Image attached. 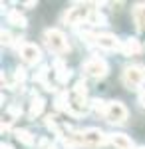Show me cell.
Returning <instances> with one entry per match:
<instances>
[{"label":"cell","instance_id":"1","mask_svg":"<svg viewBox=\"0 0 145 149\" xmlns=\"http://www.w3.org/2000/svg\"><path fill=\"white\" fill-rule=\"evenodd\" d=\"M86 93H88L86 84L84 81H78L76 88L68 95V113L79 117V115H84L91 107V103H88V100H86Z\"/></svg>","mask_w":145,"mask_h":149},{"label":"cell","instance_id":"2","mask_svg":"<svg viewBox=\"0 0 145 149\" xmlns=\"http://www.w3.org/2000/svg\"><path fill=\"white\" fill-rule=\"evenodd\" d=\"M121 81L127 90H139L145 84V66H141V64L127 66L121 74Z\"/></svg>","mask_w":145,"mask_h":149},{"label":"cell","instance_id":"3","mask_svg":"<svg viewBox=\"0 0 145 149\" xmlns=\"http://www.w3.org/2000/svg\"><path fill=\"white\" fill-rule=\"evenodd\" d=\"M107 139L109 137H107L101 129L89 127V129H86V131L79 133V145H82V147H88V149H98V147H101V145H105Z\"/></svg>","mask_w":145,"mask_h":149},{"label":"cell","instance_id":"4","mask_svg":"<svg viewBox=\"0 0 145 149\" xmlns=\"http://www.w3.org/2000/svg\"><path fill=\"white\" fill-rule=\"evenodd\" d=\"M82 72H84V76H88V78L101 80V78H105V76H107L109 66H107V62H105V60H101V58H89V60L84 62Z\"/></svg>","mask_w":145,"mask_h":149},{"label":"cell","instance_id":"5","mask_svg":"<svg viewBox=\"0 0 145 149\" xmlns=\"http://www.w3.org/2000/svg\"><path fill=\"white\" fill-rule=\"evenodd\" d=\"M44 38H46V46L50 48L54 54H66V52H70V44H68L64 32L52 28V30H46Z\"/></svg>","mask_w":145,"mask_h":149},{"label":"cell","instance_id":"6","mask_svg":"<svg viewBox=\"0 0 145 149\" xmlns=\"http://www.w3.org/2000/svg\"><path fill=\"white\" fill-rule=\"evenodd\" d=\"M89 16H91V10L88 8V4H76L72 8H68V12L64 14V22L70 26H78V24H84L86 20L89 22Z\"/></svg>","mask_w":145,"mask_h":149},{"label":"cell","instance_id":"7","mask_svg":"<svg viewBox=\"0 0 145 149\" xmlns=\"http://www.w3.org/2000/svg\"><path fill=\"white\" fill-rule=\"evenodd\" d=\"M107 121L112 123H123L127 119V107L123 105L121 102H107V107H105V115H103Z\"/></svg>","mask_w":145,"mask_h":149},{"label":"cell","instance_id":"8","mask_svg":"<svg viewBox=\"0 0 145 149\" xmlns=\"http://www.w3.org/2000/svg\"><path fill=\"white\" fill-rule=\"evenodd\" d=\"M20 56H22V60L26 64H36V62H40L42 54H40V48L36 44H28L26 42V44L20 46Z\"/></svg>","mask_w":145,"mask_h":149},{"label":"cell","instance_id":"9","mask_svg":"<svg viewBox=\"0 0 145 149\" xmlns=\"http://www.w3.org/2000/svg\"><path fill=\"white\" fill-rule=\"evenodd\" d=\"M96 46H100L101 50H117V48H121L119 42H117V38L113 34H98Z\"/></svg>","mask_w":145,"mask_h":149},{"label":"cell","instance_id":"10","mask_svg":"<svg viewBox=\"0 0 145 149\" xmlns=\"http://www.w3.org/2000/svg\"><path fill=\"white\" fill-rule=\"evenodd\" d=\"M109 141L115 149H133V141L127 137L125 133H112Z\"/></svg>","mask_w":145,"mask_h":149},{"label":"cell","instance_id":"11","mask_svg":"<svg viewBox=\"0 0 145 149\" xmlns=\"http://www.w3.org/2000/svg\"><path fill=\"white\" fill-rule=\"evenodd\" d=\"M119 50L123 52V56H137V54H141V44L135 38H127Z\"/></svg>","mask_w":145,"mask_h":149},{"label":"cell","instance_id":"12","mask_svg":"<svg viewBox=\"0 0 145 149\" xmlns=\"http://www.w3.org/2000/svg\"><path fill=\"white\" fill-rule=\"evenodd\" d=\"M133 22L139 32H145V4L143 2L133 6Z\"/></svg>","mask_w":145,"mask_h":149},{"label":"cell","instance_id":"13","mask_svg":"<svg viewBox=\"0 0 145 149\" xmlns=\"http://www.w3.org/2000/svg\"><path fill=\"white\" fill-rule=\"evenodd\" d=\"M54 70H56V80L60 81V84H66L68 80H70V76H72V72L58 60V62H54Z\"/></svg>","mask_w":145,"mask_h":149},{"label":"cell","instance_id":"14","mask_svg":"<svg viewBox=\"0 0 145 149\" xmlns=\"http://www.w3.org/2000/svg\"><path fill=\"white\" fill-rule=\"evenodd\" d=\"M14 135H16V139H18L20 143L28 145V147H30V145H34V141H36V139H34V135L28 131V129H16V131H14Z\"/></svg>","mask_w":145,"mask_h":149},{"label":"cell","instance_id":"15","mask_svg":"<svg viewBox=\"0 0 145 149\" xmlns=\"http://www.w3.org/2000/svg\"><path fill=\"white\" fill-rule=\"evenodd\" d=\"M8 22H10L12 26L24 28V26H26V18L20 14V10H10V12H8Z\"/></svg>","mask_w":145,"mask_h":149},{"label":"cell","instance_id":"16","mask_svg":"<svg viewBox=\"0 0 145 149\" xmlns=\"http://www.w3.org/2000/svg\"><path fill=\"white\" fill-rule=\"evenodd\" d=\"M44 100L42 97H34L32 103H30V117H38V115L42 113V109H44Z\"/></svg>","mask_w":145,"mask_h":149},{"label":"cell","instance_id":"17","mask_svg":"<svg viewBox=\"0 0 145 149\" xmlns=\"http://www.w3.org/2000/svg\"><path fill=\"white\" fill-rule=\"evenodd\" d=\"M105 107H107V102H103V100H93V102H91V109H93L96 113L105 115Z\"/></svg>","mask_w":145,"mask_h":149},{"label":"cell","instance_id":"18","mask_svg":"<svg viewBox=\"0 0 145 149\" xmlns=\"http://www.w3.org/2000/svg\"><path fill=\"white\" fill-rule=\"evenodd\" d=\"M24 80H26V70H24V68H18V70H16V74H14V81H16V84H18V81L22 84Z\"/></svg>","mask_w":145,"mask_h":149},{"label":"cell","instance_id":"19","mask_svg":"<svg viewBox=\"0 0 145 149\" xmlns=\"http://www.w3.org/2000/svg\"><path fill=\"white\" fill-rule=\"evenodd\" d=\"M0 38H2V44H6V46H8V44L12 42V36H10V32H8V30H2Z\"/></svg>","mask_w":145,"mask_h":149},{"label":"cell","instance_id":"20","mask_svg":"<svg viewBox=\"0 0 145 149\" xmlns=\"http://www.w3.org/2000/svg\"><path fill=\"white\" fill-rule=\"evenodd\" d=\"M139 103H141V105L145 107V90H143L141 93H139Z\"/></svg>","mask_w":145,"mask_h":149},{"label":"cell","instance_id":"21","mask_svg":"<svg viewBox=\"0 0 145 149\" xmlns=\"http://www.w3.org/2000/svg\"><path fill=\"white\" fill-rule=\"evenodd\" d=\"M0 149H12V145H8V143H2V145H0Z\"/></svg>","mask_w":145,"mask_h":149},{"label":"cell","instance_id":"22","mask_svg":"<svg viewBox=\"0 0 145 149\" xmlns=\"http://www.w3.org/2000/svg\"><path fill=\"white\" fill-rule=\"evenodd\" d=\"M139 149H145V147H139Z\"/></svg>","mask_w":145,"mask_h":149}]
</instances>
